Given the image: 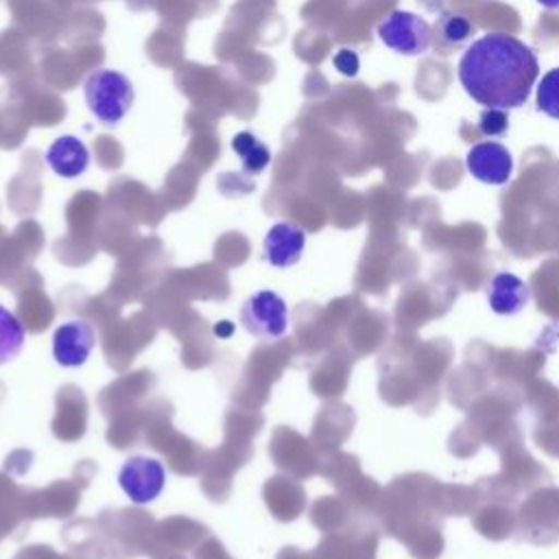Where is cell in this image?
<instances>
[{
	"label": "cell",
	"mask_w": 559,
	"mask_h": 559,
	"mask_svg": "<svg viewBox=\"0 0 559 559\" xmlns=\"http://www.w3.org/2000/svg\"><path fill=\"white\" fill-rule=\"evenodd\" d=\"M535 52L513 35L489 33L463 52L459 81L478 105L515 109L524 105L537 81Z\"/></svg>",
	"instance_id": "cell-1"
},
{
	"label": "cell",
	"mask_w": 559,
	"mask_h": 559,
	"mask_svg": "<svg viewBox=\"0 0 559 559\" xmlns=\"http://www.w3.org/2000/svg\"><path fill=\"white\" fill-rule=\"evenodd\" d=\"M83 96L92 116L109 127L118 124L135 100L133 83L122 72L111 68L90 72L83 83Z\"/></svg>",
	"instance_id": "cell-2"
},
{
	"label": "cell",
	"mask_w": 559,
	"mask_h": 559,
	"mask_svg": "<svg viewBox=\"0 0 559 559\" xmlns=\"http://www.w3.org/2000/svg\"><path fill=\"white\" fill-rule=\"evenodd\" d=\"M240 323L255 338H277L288 328L286 301L273 290H258L242 304Z\"/></svg>",
	"instance_id": "cell-3"
},
{
	"label": "cell",
	"mask_w": 559,
	"mask_h": 559,
	"mask_svg": "<svg viewBox=\"0 0 559 559\" xmlns=\"http://www.w3.org/2000/svg\"><path fill=\"white\" fill-rule=\"evenodd\" d=\"M378 37L391 50L415 57L428 50L432 41V28L424 17L411 11H393L380 22Z\"/></svg>",
	"instance_id": "cell-4"
},
{
	"label": "cell",
	"mask_w": 559,
	"mask_h": 559,
	"mask_svg": "<svg viewBox=\"0 0 559 559\" xmlns=\"http://www.w3.org/2000/svg\"><path fill=\"white\" fill-rule=\"evenodd\" d=\"M118 483L122 491L135 504L153 502L166 483L164 465L151 456H131L118 472Z\"/></svg>",
	"instance_id": "cell-5"
},
{
	"label": "cell",
	"mask_w": 559,
	"mask_h": 559,
	"mask_svg": "<svg viewBox=\"0 0 559 559\" xmlns=\"http://www.w3.org/2000/svg\"><path fill=\"white\" fill-rule=\"evenodd\" d=\"M465 164L474 179L489 183V186L507 183L513 173V157L507 151V146H502L500 142L474 144L467 151Z\"/></svg>",
	"instance_id": "cell-6"
},
{
	"label": "cell",
	"mask_w": 559,
	"mask_h": 559,
	"mask_svg": "<svg viewBox=\"0 0 559 559\" xmlns=\"http://www.w3.org/2000/svg\"><path fill=\"white\" fill-rule=\"evenodd\" d=\"M96 345V332L87 321H66L55 330L52 356L61 367H81Z\"/></svg>",
	"instance_id": "cell-7"
},
{
	"label": "cell",
	"mask_w": 559,
	"mask_h": 559,
	"mask_svg": "<svg viewBox=\"0 0 559 559\" xmlns=\"http://www.w3.org/2000/svg\"><path fill=\"white\" fill-rule=\"evenodd\" d=\"M306 247V231L288 221L275 223L264 236V260L271 266L286 269L299 262Z\"/></svg>",
	"instance_id": "cell-8"
},
{
	"label": "cell",
	"mask_w": 559,
	"mask_h": 559,
	"mask_svg": "<svg viewBox=\"0 0 559 559\" xmlns=\"http://www.w3.org/2000/svg\"><path fill=\"white\" fill-rule=\"evenodd\" d=\"M487 301L489 308L496 314H504V317H513L518 312H522L528 301H531V288L528 284L518 277L515 273L509 271H500L489 280V288H487Z\"/></svg>",
	"instance_id": "cell-9"
},
{
	"label": "cell",
	"mask_w": 559,
	"mask_h": 559,
	"mask_svg": "<svg viewBox=\"0 0 559 559\" xmlns=\"http://www.w3.org/2000/svg\"><path fill=\"white\" fill-rule=\"evenodd\" d=\"M46 164L55 175L74 179L85 173L90 164L87 146L74 135H59L46 151Z\"/></svg>",
	"instance_id": "cell-10"
},
{
	"label": "cell",
	"mask_w": 559,
	"mask_h": 559,
	"mask_svg": "<svg viewBox=\"0 0 559 559\" xmlns=\"http://www.w3.org/2000/svg\"><path fill=\"white\" fill-rule=\"evenodd\" d=\"M231 148L240 157V164L247 173L255 175L262 173L271 164V151L269 146L253 135L251 131H240L231 138Z\"/></svg>",
	"instance_id": "cell-11"
},
{
	"label": "cell",
	"mask_w": 559,
	"mask_h": 559,
	"mask_svg": "<svg viewBox=\"0 0 559 559\" xmlns=\"http://www.w3.org/2000/svg\"><path fill=\"white\" fill-rule=\"evenodd\" d=\"M24 345V328L15 319L13 312H9L4 306H0V365L13 360Z\"/></svg>",
	"instance_id": "cell-12"
},
{
	"label": "cell",
	"mask_w": 559,
	"mask_h": 559,
	"mask_svg": "<svg viewBox=\"0 0 559 559\" xmlns=\"http://www.w3.org/2000/svg\"><path fill=\"white\" fill-rule=\"evenodd\" d=\"M537 107L546 116L559 120V68L548 70L537 87Z\"/></svg>",
	"instance_id": "cell-13"
},
{
	"label": "cell",
	"mask_w": 559,
	"mask_h": 559,
	"mask_svg": "<svg viewBox=\"0 0 559 559\" xmlns=\"http://www.w3.org/2000/svg\"><path fill=\"white\" fill-rule=\"evenodd\" d=\"M437 33L439 37L445 41V44H461L465 41L472 33H474V26L467 17L463 15H456V13H445L439 24H437Z\"/></svg>",
	"instance_id": "cell-14"
},
{
	"label": "cell",
	"mask_w": 559,
	"mask_h": 559,
	"mask_svg": "<svg viewBox=\"0 0 559 559\" xmlns=\"http://www.w3.org/2000/svg\"><path fill=\"white\" fill-rule=\"evenodd\" d=\"M480 131L485 135H502L509 129V116L507 109H498V107H485V111L480 114V122H478Z\"/></svg>",
	"instance_id": "cell-15"
},
{
	"label": "cell",
	"mask_w": 559,
	"mask_h": 559,
	"mask_svg": "<svg viewBox=\"0 0 559 559\" xmlns=\"http://www.w3.org/2000/svg\"><path fill=\"white\" fill-rule=\"evenodd\" d=\"M332 63H334V68H336L341 74H345V76H356L358 70H360V59H358V55H356L354 50H349V48L336 50V55L332 57Z\"/></svg>",
	"instance_id": "cell-16"
},
{
	"label": "cell",
	"mask_w": 559,
	"mask_h": 559,
	"mask_svg": "<svg viewBox=\"0 0 559 559\" xmlns=\"http://www.w3.org/2000/svg\"><path fill=\"white\" fill-rule=\"evenodd\" d=\"M546 9H559V0H537Z\"/></svg>",
	"instance_id": "cell-17"
}]
</instances>
